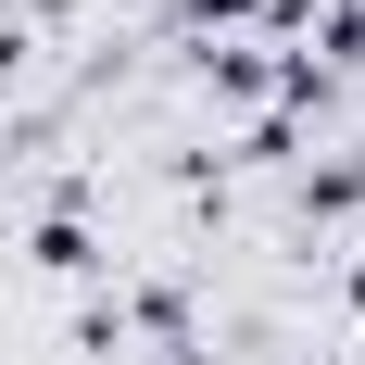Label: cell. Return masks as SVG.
<instances>
[{"label":"cell","mask_w":365,"mask_h":365,"mask_svg":"<svg viewBox=\"0 0 365 365\" xmlns=\"http://www.w3.org/2000/svg\"><path fill=\"white\" fill-rule=\"evenodd\" d=\"M353 290H365V264H353Z\"/></svg>","instance_id":"cell-2"},{"label":"cell","mask_w":365,"mask_h":365,"mask_svg":"<svg viewBox=\"0 0 365 365\" xmlns=\"http://www.w3.org/2000/svg\"><path fill=\"white\" fill-rule=\"evenodd\" d=\"M38 264H51V277H76V264H88V227L51 215V227H38Z\"/></svg>","instance_id":"cell-1"}]
</instances>
